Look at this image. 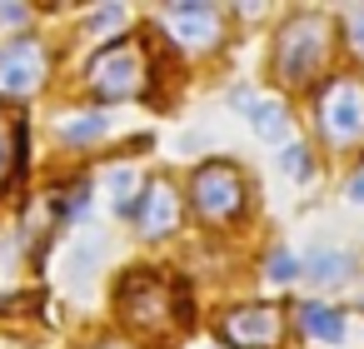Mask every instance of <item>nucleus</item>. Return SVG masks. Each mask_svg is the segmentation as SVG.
Here are the masks:
<instances>
[{"mask_svg":"<svg viewBox=\"0 0 364 349\" xmlns=\"http://www.w3.org/2000/svg\"><path fill=\"white\" fill-rule=\"evenodd\" d=\"M304 269H309V279H314V284H339V279L354 269V259H349L344 249H314Z\"/></svg>","mask_w":364,"mask_h":349,"instance_id":"9d476101","label":"nucleus"},{"mask_svg":"<svg viewBox=\"0 0 364 349\" xmlns=\"http://www.w3.org/2000/svg\"><path fill=\"white\" fill-rule=\"evenodd\" d=\"M120 21H125V11H120V6H100V16H95L90 26H95V31H110V26H120Z\"/></svg>","mask_w":364,"mask_h":349,"instance_id":"f3484780","label":"nucleus"},{"mask_svg":"<svg viewBox=\"0 0 364 349\" xmlns=\"http://www.w3.org/2000/svg\"><path fill=\"white\" fill-rule=\"evenodd\" d=\"M95 259H100V240L90 235V240L80 245V259H70V274H75V279H85V274L95 269Z\"/></svg>","mask_w":364,"mask_h":349,"instance_id":"4468645a","label":"nucleus"},{"mask_svg":"<svg viewBox=\"0 0 364 349\" xmlns=\"http://www.w3.org/2000/svg\"><path fill=\"white\" fill-rule=\"evenodd\" d=\"M190 195H195V210H200L205 220H235V215L245 210V185H240V170H235V165H225V160L200 165V170H195Z\"/></svg>","mask_w":364,"mask_h":349,"instance_id":"7ed1b4c3","label":"nucleus"},{"mask_svg":"<svg viewBox=\"0 0 364 349\" xmlns=\"http://www.w3.org/2000/svg\"><path fill=\"white\" fill-rule=\"evenodd\" d=\"M85 80H90V90L100 100H135L145 90V50H140V41H110L105 50H95Z\"/></svg>","mask_w":364,"mask_h":349,"instance_id":"f257e3e1","label":"nucleus"},{"mask_svg":"<svg viewBox=\"0 0 364 349\" xmlns=\"http://www.w3.org/2000/svg\"><path fill=\"white\" fill-rule=\"evenodd\" d=\"M46 85V45L41 41H11L0 45V95L26 100Z\"/></svg>","mask_w":364,"mask_h":349,"instance_id":"39448f33","label":"nucleus"},{"mask_svg":"<svg viewBox=\"0 0 364 349\" xmlns=\"http://www.w3.org/2000/svg\"><path fill=\"white\" fill-rule=\"evenodd\" d=\"M250 120H255V135L259 140H289V110L279 100H259Z\"/></svg>","mask_w":364,"mask_h":349,"instance_id":"9b49d317","label":"nucleus"},{"mask_svg":"<svg viewBox=\"0 0 364 349\" xmlns=\"http://www.w3.org/2000/svg\"><path fill=\"white\" fill-rule=\"evenodd\" d=\"M324 45H329V26L319 16H289L279 26V41H274V60L284 70V80H309L314 65L324 60Z\"/></svg>","mask_w":364,"mask_h":349,"instance_id":"f03ea898","label":"nucleus"},{"mask_svg":"<svg viewBox=\"0 0 364 349\" xmlns=\"http://www.w3.org/2000/svg\"><path fill=\"white\" fill-rule=\"evenodd\" d=\"M135 225H140L145 240H160V235H170V230L180 225V210H175V190H170V180H150V185H145V195L135 200Z\"/></svg>","mask_w":364,"mask_h":349,"instance_id":"6e6552de","label":"nucleus"},{"mask_svg":"<svg viewBox=\"0 0 364 349\" xmlns=\"http://www.w3.org/2000/svg\"><path fill=\"white\" fill-rule=\"evenodd\" d=\"M279 165H284V175H289V180H304V175H309V155H304L299 145H289Z\"/></svg>","mask_w":364,"mask_h":349,"instance_id":"2eb2a0df","label":"nucleus"},{"mask_svg":"<svg viewBox=\"0 0 364 349\" xmlns=\"http://www.w3.org/2000/svg\"><path fill=\"white\" fill-rule=\"evenodd\" d=\"M299 329H304L309 339L339 344V339H344V314H339V309H329V304H314V299H304V304H299Z\"/></svg>","mask_w":364,"mask_h":349,"instance_id":"1a4fd4ad","label":"nucleus"},{"mask_svg":"<svg viewBox=\"0 0 364 349\" xmlns=\"http://www.w3.org/2000/svg\"><path fill=\"white\" fill-rule=\"evenodd\" d=\"M349 200H364V175H359V180L349 185Z\"/></svg>","mask_w":364,"mask_h":349,"instance_id":"6ab92c4d","label":"nucleus"},{"mask_svg":"<svg viewBox=\"0 0 364 349\" xmlns=\"http://www.w3.org/2000/svg\"><path fill=\"white\" fill-rule=\"evenodd\" d=\"M165 26L185 50H210L225 36L220 6H165Z\"/></svg>","mask_w":364,"mask_h":349,"instance_id":"0eeeda50","label":"nucleus"},{"mask_svg":"<svg viewBox=\"0 0 364 349\" xmlns=\"http://www.w3.org/2000/svg\"><path fill=\"white\" fill-rule=\"evenodd\" d=\"M26 16H31V11H26V6H16V0H11V6H0V21H6V26H21Z\"/></svg>","mask_w":364,"mask_h":349,"instance_id":"a211bd4d","label":"nucleus"},{"mask_svg":"<svg viewBox=\"0 0 364 349\" xmlns=\"http://www.w3.org/2000/svg\"><path fill=\"white\" fill-rule=\"evenodd\" d=\"M344 26H349V41H354V50H364V6H354V11L344 16Z\"/></svg>","mask_w":364,"mask_h":349,"instance_id":"dca6fc26","label":"nucleus"},{"mask_svg":"<svg viewBox=\"0 0 364 349\" xmlns=\"http://www.w3.org/2000/svg\"><path fill=\"white\" fill-rule=\"evenodd\" d=\"M319 125L334 145L364 140V85L359 80H334L319 95Z\"/></svg>","mask_w":364,"mask_h":349,"instance_id":"20e7f679","label":"nucleus"},{"mask_svg":"<svg viewBox=\"0 0 364 349\" xmlns=\"http://www.w3.org/2000/svg\"><path fill=\"white\" fill-rule=\"evenodd\" d=\"M264 274H269V279H279V284H289V279L299 274V259H294L289 249H274V254L264 259Z\"/></svg>","mask_w":364,"mask_h":349,"instance_id":"ddd939ff","label":"nucleus"},{"mask_svg":"<svg viewBox=\"0 0 364 349\" xmlns=\"http://www.w3.org/2000/svg\"><path fill=\"white\" fill-rule=\"evenodd\" d=\"M100 135H105V115H75V120L60 125V140H65V145H90V140H100Z\"/></svg>","mask_w":364,"mask_h":349,"instance_id":"f8f14e48","label":"nucleus"},{"mask_svg":"<svg viewBox=\"0 0 364 349\" xmlns=\"http://www.w3.org/2000/svg\"><path fill=\"white\" fill-rule=\"evenodd\" d=\"M225 339L235 349H274L279 344V309L274 304H240L225 314Z\"/></svg>","mask_w":364,"mask_h":349,"instance_id":"423d86ee","label":"nucleus"},{"mask_svg":"<svg viewBox=\"0 0 364 349\" xmlns=\"http://www.w3.org/2000/svg\"><path fill=\"white\" fill-rule=\"evenodd\" d=\"M105 349H125V344H105Z\"/></svg>","mask_w":364,"mask_h":349,"instance_id":"aec40b11","label":"nucleus"}]
</instances>
